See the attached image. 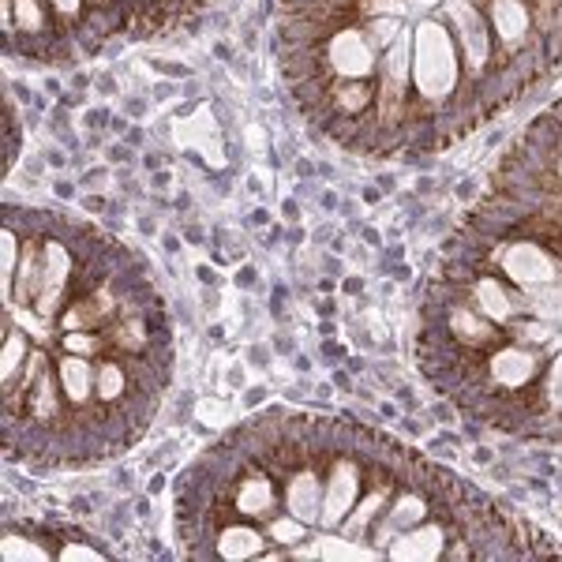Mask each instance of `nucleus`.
Returning <instances> with one entry per match:
<instances>
[{"label": "nucleus", "instance_id": "nucleus-1", "mask_svg": "<svg viewBox=\"0 0 562 562\" xmlns=\"http://www.w3.org/2000/svg\"><path fill=\"white\" fill-rule=\"evenodd\" d=\"M177 537L206 562L559 559L454 469L346 416L267 409L180 473Z\"/></svg>", "mask_w": 562, "mask_h": 562}, {"label": "nucleus", "instance_id": "nucleus-3", "mask_svg": "<svg viewBox=\"0 0 562 562\" xmlns=\"http://www.w3.org/2000/svg\"><path fill=\"white\" fill-rule=\"evenodd\" d=\"M296 109L341 150H447L562 65V0H278Z\"/></svg>", "mask_w": 562, "mask_h": 562}, {"label": "nucleus", "instance_id": "nucleus-2", "mask_svg": "<svg viewBox=\"0 0 562 562\" xmlns=\"http://www.w3.org/2000/svg\"><path fill=\"white\" fill-rule=\"evenodd\" d=\"M4 454L90 469L128 454L173 386V319L147 262L57 211L4 214Z\"/></svg>", "mask_w": 562, "mask_h": 562}, {"label": "nucleus", "instance_id": "nucleus-5", "mask_svg": "<svg viewBox=\"0 0 562 562\" xmlns=\"http://www.w3.org/2000/svg\"><path fill=\"white\" fill-rule=\"evenodd\" d=\"M211 0H0L8 53L71 60L113 38H158L192 23Z\"/></svg>", "mask_w": 562, "mask_h": 562}, {"label": "nucleus", "instance_id": "nucleus-4", "mask_svg": "<svg viewBox=\"0 0 562 562\" xmlns=\"http://www.w3.org/2000/svg\"><path fill=\"white\" fill-rule=\"evenodd\" d=\"M416 368L465 420L562 447V98L510 143L442 244Z\"/></svg>", "mask_w": 562, "mask_h": 562}]
</instances>
